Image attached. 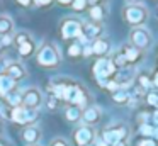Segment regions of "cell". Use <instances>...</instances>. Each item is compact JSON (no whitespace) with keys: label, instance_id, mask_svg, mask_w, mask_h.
Returning a JSON list of instances; mask_svg holds the SVG:
<instances>
[{"label":"cell","instance_id":"19","mask_svg":"<svg viewBox=\"0 0 158 146\" xmlns=\"http://www.w3.org/2000/svg\"><path fill=\"white\" fill-rule=\"evenodd\" d=\"M14 31V22L9 15H0V36H7Z\"/></svg>","mask_w":158,"mask_h":146},{"label":"cell","instance_id":"14","mask_svg":"<svg viewBox=\"0 0 158 146\" xmlns=\"http://www.w3.org/2000/svg\"><path fill=\"white\" fill-rule=\"evenodd\" d=\"M5 75L12 78L14 81H21L26 78V68L21 61H9V66H7V71Z\"/></svg>","mask_w":158,"mask_h":146},{"label":"cell","instance_id":"13","mask_svg":"<svg viewBox=\"0 0 158 146\" xmlns=\"http://www.w3.org/2000/svg\"><path fill=\"white\" fill-rule=\"evenodd\" d=\"M100 119H102V111H100V107H97V105H87L82 111V119H80V121H82L83 124L94 127L95 124L100 122Z\"/></svg>","mask_w":158,"mask_h":146},{"label":"cell","instance_id":"32","mask_svg":"<svg viewBox=\"0 0 158 146\" xmlns=\"http://www.w3.org/2000/svg\"><path fill=\"white\" fill-rule=\"evenodd\" d=\"M139 146H155V143L150 141V139H143V141L139 143Z\"/></svg>","mask_w":158,"mask_h":146},{"label":"cell","instance_id":"23","mask_svg":"<svg viewBox=\"0 0 158 146\" xmlns=\"http://www.w3.org/2000/svg\"><path fill=\"white\" fill-rule=\"evenodd\" d=\"M0 117H4V119L12 117V107L5 100H0Z\"/></svg>","mask_w":158,"mask_h":146},{"label":"cell","instance_id":"27","mask_svg":"<svg viewBox=\"0 0 158 146\" xmlns=\"http://www.w3.org/2000/svg\"><path fill=\"white\" fill-rule=\"evenodd\" d=\"M49 146H70V144L65 138H55V139H51Z\"/></svg>","mask_w":158,"mask_h":146},{"label":"cell","instance_id":"25","mask_svg":"<svg viewBox=\"0 0 158 146\" xmlns=\"http://www.w3.org/2000/svg\"><path fill=\"white\" fill-rule=\"evenodd\" d=\"M87 3H89V0H73L72 7H73V10H77V12H82V10L87 7Z\"/></svg>","mask_w":158,"mask_h":146},{"label":"cell","instance_id":"8","mask_svg":"<svg viewBox=\"0 0 158 146\" xmlns=\"http://www.w3.org/2000/svg\"><path fill=\"white\" fill-rule=\"evenodd\" d=\"M129 138V129L126 126L119 124V126H110V127L104 129L102 139L107 143V146H112L117 141H124V139Z\"/></svg>","mask_w":158,"mask_h":146},{"label":"cell","instance_id":"31","mask_svg":"<svg viewBox=\"0 0 158 146\" xmlns=\"http://www.w3.org/2000/svg\"><path fill=\"white\" fill-rule=\"evenodd\" d=\"M19 3H21L22 7H29V5H32V2H34V0H17Z\"/></svg>","mask_w":158,"mask_h":146},{"label":"cell","instance_id":"29","mask_svg":"<svg viewBox=\"0 0 158 146\" xmlns=\"http://www.w3.org/2000/svg\"><path fill=\"white\" fill-rule=\"evenodd\" d=\"M7 66H9V60H5V58H0V75H5Z\"/></svg>","mask_w":158,"mask_h":146},{"label":"cell","instance_id":"7","mask_svg":"<svg viewBox=\"0 0 158 146\" xmlns=\"http://www.w3.org/2000/svg\"><path fill=\"white\" fill-rule=\"evenodd\" d=\"M21 98H22V107L34 109V111H38V109L41 107V104L44 102V97H43L41 90L36 88V87L26 88V90L21 94Z\"/></svg>","mask_w":158,"mask_h":146},{"label":"cell","instance_id":"28","mask_svg":"<svg viewBox=\"0 0 158 146\" xmlns=\"http://www.w3.org/2000/svg\"><path fill=\"white\" fill-rule=\"evenodd\" d=\"M148 104H151V105H155V107H158V94H148Z\"/></svg>","mask_w":158,"mask_h":146},{"label":"cell","instance_id":"33","mask_svg":"<svg viewBox=\"0 0 158 146\" xmlns=\"http://www.w3.org/2000/svg\"><path fill=\"white\" fill-rule=\"evenodd\" d=\"M112 146H129V143H127V139H124V141H117V143H114Z\"/></svg>","mask_w":158,"mask_h":146},{"label":"cell","instance_id":"18","mask_svg":"<svg viewBox=\"0 0 158 146\" xmlns=\"http://www.w3.org/2000/svg\"><path fill=\"white\" fill-rule=\"evenodd\" d=\"M92 53L97 54V56H104V54L109 51V41L104 39V37H99V39L92 41Z\"/></svg>","mask_w":158,"mask_h":146},{"label":"cell","instance_id":"20","mask_svg":"<svg viewBox=\"0 0 158 146\" xmlns=\"http://www.w3.org/2000/svg\"><path fill=\"white\" fill-rule=\"evenodd\" d=\"M65 117L68 119L70 122H78L82 119V109L77 107V105H70L65 112Z\"/></svg>","mask_w":158,"mask_h":146},{"label":"cell","instance_id":"38","mask_svg":"<svg viewBox=\"0 0 158 146\" xmlns=\"http://www.w3.org/2000/svg\"><path fill=\"white\" fill-rule=\"evenodd\" d=\"M34 146H39V144H34Z\"/></svg>","mask_w":158,"mask_h":146},{"label":"cell","instance_id":"35","mask_svg":"<svg viewBox=\"0 0 158 146\" xmlns=\"http://www.w3.org/2000/svg\"><path fill=\"white\" fill-rule=\"evenodd\" d=\"M90 3H92V5H102V2L104 0H89Z\"/></svg>","mask_w":158,"mask_h":146},{"label":"cell","instance_id":"30","mask_svg":"<svg viewBox=\"0 0 158 146\" xmlns=\"http://www.w3.org/2000/svg\"><path fill=\"white\" fill-rule=\"evenodd\" d=\"M34 2H36V5H39V7H46V5H49L53 0H34Z\"/></svg>","mask_w":158,"mask_h":146},{"label":"cell","instance_id":"10","mask_svg":"<svg viewBox=\"0 0 158 146\" xmlns=\"http://www.w3.org/2000/svg\"><path fill=\"white\" fill-rule=\"evenodd\" d=\"M72 138H73V143H75L77 146H87L97 138V134H95V129H94L92 126L82 124V126H78V127H75Z\"/></svg>","mask_w":158,"mask_h":146},{"label":"cell","instance_id":"15","mask_svg":"<svg viewBox=\"0 0 158 146\" xmlns=\"http://www.w3.org/2000/svg\"><path fill=\"white\" fill-rule=\"evenodd\" d=\"M116 83L119 85L121 88H126L127 85H131L134 81V71L131 70V68H121V70L116 71Z\"/></svg>","mask_w":158,"mask_h":146},{"label":"cell","instance_id":"6","mask_svg":"<svg viewBox=\"0 0 158 146\" xmlns=\"http://www.w3.org/2000/svg\"><path fill=\"white\" fill-rule=\"evenodd\" d=\"M102 34H104L102 24L95 22V20H87V22H82V36L78 39L83 41V44H90L92 41L99 39Z\"/></svg>","mask_w":158,"mask_h":146},{"label":"cell","instance_id":"26","mask_svg":"<svg viewBox=\"0 0 158 146\" xmlns=\"http://www.w3.org/2000/svg\"><path fill=\"white\" fill-rule=\"evenodd\" d=\"M138 83H139V88L146 90V88H150L151 81H150V78H148L146 75H139V78H138Z\"/></svg>","mask_w":158,"mask_h":146},{"label":"cell","instance_id":"22","mask_svg":"<svg viewBox=\"0 0 158 146\" xmlns=\"http://www.w3.org/2000/svg\"><path fill=\"white\" fill-rule=\"evenodd\" d=\"M112 98H114V102H117V104H126V102L129 100L131 97H129V94H127L124 88H119V90L114 92Z\"/></svg>","mask_w":158,"mask_h":146},{"label":"cell","instance_id":"1","mask_svg":"<svg viewBox=\"0 0 158 146\" xmlns=\"http://www.w3.org/2000/svg\"><path fill=\"white\" fill-rule=\"evenodd\" d=\"M36 61L39 66L43 68H55L61 61V54H60L56 44L53 43H44L36 53Z\"/></svg>","mask_w":158,"mask_h":146},{"label":"cell","instance_id":"17","mask_svg":"<svg viewBox=\"0 0 158 146\" xmlns=\"http://www.w3.org/2000/svg\"><path fill=\"white\" fill-rule=\"evenodd\" d=\"M121 53L124 54V58H126V61H127V63H131V65L138 63V61L141 60V51H139V49H136V48H133L131 44H127V46H124L123 49H121Z\"/></svg>","mask_w":158,"mask_h":146},{"label":"cell","instance_id":"24","mask_svg":"<svg viewBox=\"0 0 158 146\" xmlns=\"http://www.w3.org/2000/svg\"><path fill=\"white\" fill-rule=\"evenodd\" d=\"M82 44L80 43H73V44H70V48H68V56H72V58H77V56H82Z\"/></svg>","mask_w":158,"mask_h":146},{"label":"cell","instance_id":"16","mask_svg":"<svg viewBox=\"0 0 158 146\" xmlns=\"http://www.w3.org/2000/svg\"><path fill=\"white\" fill-rule=\"evenodd\" d=\"M15 83H17V81H14L9 75H0V97L4 98V97H7L10 92H14Z\"/></svg>","mask_w":158,"mask_h":146},{"label":"cell","instance_id":"11","mask_svg":"<svg viewBox=\"0 0 158 146\" xmlns=\"http://www.w3.org/2000/svg\"><path fill=\"white\" fill-rule=\"evenodd\" d=\"M38 119V111L34 109H26L22 105L12 109V117L10 121H14L15 124H32V122Z\"/></svg>","mask_w":158,"mask_h":146},{"label":"cell","instance_id":"3","mask_svg":"<svg viewBox=\"0 0 158 146\" xmlns=\"http://www.w3.org/2000/svg\"><path fill=\"white\" fill-rule=\"evenodd\" d=\"M94 77L99 80L100 85H104L106 87L107 80H109L110 77H114L117 71L116 65L112 63V60H107V58H100V60L95 61V65H94Z\"/></svg>","mask_w":158,"mask_h":146},{"label":"cell","instance_id":"2","mask_svg":"<svg viewBox=\"0 0 158 146\" xmlns=\"http://www.w3.org/2000/svg\"><path fill=\"white\" fill-rule=\"evenodd\" d=\"M124 19H126L127 24L134 27H139L146 22L148 19V9L143 5V3H127L123 10Z\"/></svg>","mask_w":158,"mask_h":146},{"label":"cell","instance_id":"4","mask_svg":"<svg viewBox=\"0 0 158 146\" xmlns=\"http://www.w3.org/2000/svg\"><path fill=\"white\" fill-rule=\"evenodd\" d=\"M129 44L133 48L139 51H144L151 46V34L146 27L139 26V27H134L133 31L129 32Z\"/></svg>","mask_w":158,"mask_h":146},{"label":"cell","instance_id":"9","mask_svg":"<svg viewBox=\"0 0 158 146\" xmlns=\"http://www.w3.org/2000/svg\"><path fill=\"white\" fill-rule=\"evenodd\" d=\"M60 31L63 39H78L82 36V22L75 17H68L61 22Z\"/></svg>","mask_w":158,"mask_h":146},{"label":"cell","instance_id":"34","mask_svg":"<svg viewBox=\"0 0 158 146\" xmlns=\"http://www.w3.org/2000/svg\"><path fill=\"white\" fill-rule=\"evenodd\" d=\"M58 3H61V5H72L73 0H56Z\"/></svg>","mask_w":158,"mask_h":146},{"label":"cell","instance_id":"21","mask_svg":"<svg viewBox=\"0 0 158 146\" xmlns=\"http://www.w3.org/2000/svg\"><path fill=\"white\" fill-rule=\"evenodd\" d=\"M104 14H106V10H104L102 5H92V9H90V19L95 20V22H100L104 19Z\"/></svg>","mask_w":158,"mask_h":146},{"label":"cell","instance_id":"12","mask_svg":"<svg viewBox=\"0 0 158 146\" xmlns=\"http://www.w3.org/2000/svg\"><path fill=\"white\" fill-rule=\"evenodd\" d=\"M43 138V131L38 124H27L22 129V141L27 146H34L41 141Z\"/></svg>","mask_w":158,"mask_h":146},{"label":"cell","instance_id":"37","mask_svg":"<svg viewBox=\"0 0 158 146\" xmlns=\"http://www.w3.org/2000/svg\"><path fill=\"white\" fill-rule=\"evenodd\" d=\"M87 146H97V141H95V139H94V141L90 143V144H87Z\"/></svg>","mask_w":158,"mask_h":146},{"label":"cell","instance_id":"5","mask_svg":"<svg viewBox=\"0 0 158 146\" xmlns=\"http://www.w3.org/2000/svg\"><path fill=\"white\" fill-rule=\"evenodd\" d=\"M14 43L17 46V51H19V56L21 58H29L36 51V43L31 37V34H27V32L14 34Z\"/></svg>","mask_w":158,"mask_h":146},{"label":"cell","instance_id":"36","mask_svg":"<svg viewBox=\"0 0 158 146\" xmlns=\"http://www.w3.org/2000/svg\"><path fill=\"white\" fill-rule=\"evenodd\" d=\"M127 3H141V0H126Z\"/></svg>","mask_w":158,"mask_h":146}]
</instances>
